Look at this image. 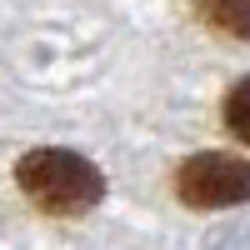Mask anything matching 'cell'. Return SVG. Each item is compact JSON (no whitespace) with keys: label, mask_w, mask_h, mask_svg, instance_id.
Returning <instances> with one entry per match:
<instances>
[{"label":"cell","mask_w":250,"mask_h":250,"mask_svg":"<svg viewBox=\"0 0 250 250\" xmlns=\"http://www.w3.org/2000/svg\"><path fill=\"white\" fill-rule=\"evenodd\" d=\"M175 195L195 210H225V205L250 200V160L240 155H190L175 170Z\"/></svg>","instance_id":"cell-2"},{"label":"cell","mask_w":250,"mask_h":250,"mask_svg":"<svg viewBox=\"0 0 250 250\" xmlns=\"http://www.w3.org/2000/svg\"><path fill=\"white\" fill-rule=\"evenodd\" d=\"M15 180L45 215H85L105 195L100 170L75 150H30L15 165Z\"/></svg>","instance_id":"cell-1"},{"label":"cell","mask_w":250,"mask_h":250,"mask_svg":"<svg viewBox=\"0 0 250 250\" xmlns=\"http://www.w3.org/2000/svg\"><path fill=\"white\" fill-rule=\"evenodd\" d=\"M195 5L205 25H215L235 40H250V0H195Z\"/></svg>","instance_id":"cell-3"},{"label":"cell","mask_w":250,"mask_h":250,"mask_svg":"<svg viewBox=\"0 0 250 250\" xmlns=\"http://www.w3.org/2000/svg\"><path fill=\"white\" fill-rule=\"evenodd\" d=\"M225 125L250 145V80H240V85L230 90V100H225Z\"/></svg>","instance_id":"cell-4"}]
</instances>
